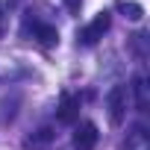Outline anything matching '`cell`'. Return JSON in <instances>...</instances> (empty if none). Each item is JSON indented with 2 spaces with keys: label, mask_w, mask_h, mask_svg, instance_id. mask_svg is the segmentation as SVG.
<instances>
[{
  "label": "cell",
  "mask_w": 150,
  "mask_h": 150,
  "mask_svg": "<svg viewBox=\"0 0 150 150\" xmlns=\"http://www.w3.org/2000/svg\"><path fill=\"white\" fill-rule=\"evenodd\" d=\"M0 33H3V3H0Z\"/></svg>",
  "instance_id": "cell-11"
},
{
  "label": "cell",
  "mask_w": 150,
  "mask_h": 150,
  "mask_svg": "<svg viewBox=\"0 0 150 150\" xmlns=\"http://www.w3.org/2000/svg\"><path fill=\"white\" fill-rule=\"evenodd\" d=\"M65 6H68L71 12H80V6H83V0H65Z\"/></svg>",
  "instance_id": "cell-10"
},
{
  "label": "cell",
  "mask_w": 150,
  "mask_h": 150,
  "mask_svg": "<svg viewBox=\"0 0 150 150\" xmlns=\"http://www.w3.org/2000/svg\"><path fill=\"white\" fill-rule=\"evenodd\" d=\"M118 6H121V12H124L129 21H141V18H144V6H141V3H132V0H121Z\"/></svg>",
  "instance_id": "cell-8"
},
{
  "label": "cell",
  "mask_w": 150,
  "mask_h": 150,
  "mask_svg": "<svg viewBox=\"0 0 150 150\" xmlns=\"http://www.w3.org/2000/svg\"><path fill=\"white\" fill-rule=\"evenodd\" d=\"M112 27V15L109 12H100L88 27H83L80 33H77V41L80 44H86V47H91V44H97V38H103V33Z\"/></svg>",
  "instance_id": "cell-1"
},
{
  "label": "cell",
  "mask_w": 150,
  "mask_h": 150,
  "mask_svg": "<svg viewBox=\"0 0 150 150\" xmlns=\"http://www.w3.org/2000/svg\"><path fill=\"white\" fill-rule=\"evenodd\" d=\"M132 91H135V106H138L141 112H147L150 100H147V83H144V77H135V80H132Z\"/></svg>",
  "instance_id": "cell-7"
},
{
  "label": "cell",
  "mask_w": 150,
  "mask_h": 150,
  "mask_svg": "<svg viewBox=\"0 0 150 150\" xmlns=\"http://www.w3.org/2000/svg\"><path fill=\"white\" fill-rule=\"evenodd\" d=\"M100 132H97V124L94 121H83L77 129H74V147L77 150H94Z\"/></svg>",
  "instance_id": "cell-3"
},
{
  "label": "cell",
  "mask_w": 150,
  "mask_h": 150,
  "mask_svg": "<svg viewBox=\"0 0 150 150\" xmlns=\"http://www.w3.org/2000/svg\"><path fill=\"white\" fill-rule=\"evenodd\" d=\"M33 38H35L41 47H53V44H59V30H56L53 24L35 21V24H33Z\"/></svg>",
  "instance_id": "cell-5"
},
{
  "label": "cell",
  "mask_w": 150,
  "mask_h": 150,
  "mask_svg": "<svg viewBox=\"0 0 150 150\" xmlns=\"http://www.w3.org/2000/svg\"><path fill=\"white\" fill-rule=\"evenodd\" d=\"M47 141H53V129H50V127H41V129L35 132V138H30L27 144H30V147H41V144H47Z\"/></svg>",
  "instance_id": "cell-9"
},
{
  "label": "cell",
  "mask_w": 150,
  "mask_h": 150,
  "mask_svg": "<svg viewBox=\"0 0 150 150\" xmlns=\"http://www.w3.org/2000/svg\"><path fill=\"white\" fill-rule=\"evenodd\" d=\"M127 150H150V141H147V132L144 127H135L127 138Z\"/></svg>",
  "instance_id": "cell-6"
},
{
  "label": "cell",
  "mask_w": 150,
  "mask_h": 150,
  "mask_svg": "<svg viewBox=\"0 0 150 150\" xmlns=\"http://www.w3.org/2000/svg\"><path fill=\"white\" fill-rule=\"evenodd\" d=\"M56 118H59V124H74L80 118V97H74V94H62V100H59V112H56Z\"/></svg>",
  "instance_id": "cell-4"
},
{
  "label": "cell",
  "mask_w": 150,
  "mask_h": 150,
  "mask_svg": "<svg viewBox=\"0 0 150 150\" xmlns=\"http://www.w3.org/2000/svg\"><path fill=\"white\" fill-rule=\"evenodd\" d=\"M106 109H109V121L121 124L127 115V86H112L106 94Z\"/></svg>",
  "instance_id": "cell-2"
}]
</instances>
